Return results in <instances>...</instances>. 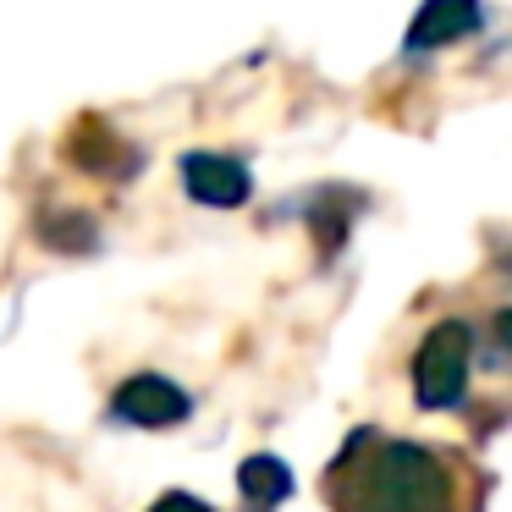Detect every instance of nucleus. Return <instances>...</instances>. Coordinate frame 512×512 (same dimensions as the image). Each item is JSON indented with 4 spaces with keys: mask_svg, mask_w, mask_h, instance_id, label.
Segmentation results:
<instances>
[{
    "mask_svg": "<svg viewBox=\"0 0 512 512\" xmlns=\"http://www.w3.org/2000/svg\"><path fill=\"white\" fill-rule=\"evenodd\" d=\"M479 28H485V0H424L413 12L408 34H402V50L408 56H430V50L463 45Z\"/></svg>",
    "mask_w": 512,
    "mask_h": 512,
    "instance_id": "obj_6",
    "label": "nucleus"
},
{
    "mask_svg": "<svg viewBox=\"0 0 512 512\" xmlns=\"http://www.w3.org/2000/svg\"><path fill=\"white\" fill-rule=\"evenodd\" d=\"M67 166L83 171V177H100V182H133L144 171V149L127 144L105 116H83L78 127L67 133Z\"/></svg>",
    "mask_w": 512,
    "mask_h": 512,
    "instance_id": "obj_5",
    "label": "nucleus"
},
{
    "mask_svg": "<svg viewBox=\"0 0 512 512\" xmlns=\"http://www.w3.org/2000/svg\"><path fill=\"white\" fill-rule=\"evenodd\" d=\"M325 496L342 512H457V468L435 446L353 430L325 474Z\"/></svg>",
    "mask_w": 512,
    "mask_h": 512,
    "instance_id": "obj_1",
    "label": "nucleus"
},
{
    "mask_svg": "<svg viewBox=\"0 0 512 512\" xmlns=\"http://www.w3.org/2000/svg\"><path fill=\"white\" fill-rule=\"evenodd\" d=\"M34 237L50 248V254H94V248H100V221H94L89 210L50 204V210H39Z\"/></svg>",
    "mask_w": 512,
    "mask_h": 512,
    "instance_id": "obj_7",
    "label": "nucleus"
},
{
    "mask_svg": "<svg viewBox=\"0 0 512 512\" xmlns=\"http://www.w3.org/2000/svg\"><path fill=\"white\" fill-rule=\"evenodd\" d=\"M474 347H479V331L468 320H435L424 331V342L413 347V402L424 413H446L463 402Z\"/></svg>",
    "mask_w": 512,
    "mask_h": 512,
    "instance_id": "obj_2",
    "label": "nucleus"
},
{
    "mask_svg": "<svg viewBox=\"0 0 512 512\" xmlns=\"http://www.w3.org/2000/svg\"><path fill=\"white\" fill-rule=\"evenodd\" d=\"M188 413L193 397L160 369H138L111 391V419L133 424V430H171V424H188Z\"/></svg>",
    "mask_w": 512,
    "mask_h": 512,
    "instance_id": "obj_3",
    "label": "nucleus"
},
{
    "mask_svg": "<svg viewBox=\"0 0 512 512\" xmlns=\"http://www.w3.org/2000/svg\"><path fill=\"white\" fill-rule=\"evenodd\" d=\"M149 512H215V507H210V501H199V496H188V490H166Z\"/></svg>",
    "mask_w": 512,
    "mask_h": 512,
    "instance_id": "obj_9",
    "label": "nucleus"
},
{
    "mask_svg": "<svg viewBox=\"0 0 512 512\" xmlns=\"http://www.w3.org/2000/svg\"><path fill=\"white\" fill-rule=\"evenodd\" d=\"M182 171V193L204 210H243L254 199V171L243 155H226V149H188L177 160Z\"/></svg>",
    "mask_w": 512,
    "mask_h": 512,
    "instance_id": "obj_4",
    "label": "nucleus"
},
{
    "mask_svg": "<svg viewBox=\"0 0 512 512\" xmlns=\"http://www.w3.org/2000/svg\"><path fill=\"white\" fill-rule=\"evenodd\" d=\"M237 490H243V501L254 512H270V507H281V501L292 496V468L281 463L276 452H254V457H243V468H237Z\"/></svg>",
    "mask_w": 512,
    "mask_h": 512,
    "instance_id": "obj_8",
    "label": "nucleus"
}]
</instances>
